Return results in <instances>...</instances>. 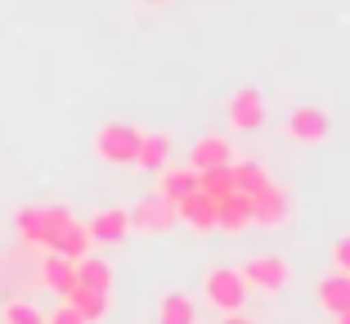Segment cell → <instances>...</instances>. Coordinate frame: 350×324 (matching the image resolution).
Masks as SVG:
<instances>
[{
  "mask_svg": "<svg viewBox=\"0 0 350 324\" xmlns=\"http://www.w3.org/2000/svg\"><path fill=\"white\" fill-rule=\"evenodd\" d=\"M202 302L220 315H238L243 302H247V284H243V275L234 266H211L202 279Z\"/></svg>",
  "mask_w": 350,
  "mask_h": 324,
  "instance_id": "6da1fadb",
  "label": "cell"
},
{
  "mask_svg": "<svg viewBox=\"0 0 350 324\" xmlns=\"http://www.w3.org/2000/svg\"><path fill=\"white\" fill-rule=\"evenodd\" d=\"M238 275H243V284H247V293L278 297L283 288H288V279H292V266L283 262L278 252H260V257H252Z\"/></svg>",
  "mask_w": 350,
  "mask_h": 324,
  "instance_id": "7a4b0ae2",
  "label": "cell"
},
{
  "mask_svg": "<svg viewBox=\"0 0 350 324\" xmlns=\"http://www.w3.org/2000/svg\"><path fill=\"white\" fill-rule=\"evenodd\" d=\"M139 136H144V131H135V126H126V122H108V126H99V136H94V153H99L103 162H113V167H126V162H135V153H139Z\"/></svg>",
  "mask_w": 350,
  "mask_h": 324,
  "instance_id": "3957f363",
  "label": "cell"
},
{
  "mask_svg": "<svg viewBox=\"0 0 350 324\" xmlns=\"http://www.w3.org/2000/svg\"><path fill=\"white\" fill-rule=\"evenodd\" d=\"M288 216H292V199L278 180H269L260 194H252V225L278 230V225H288Z\"/></svg>",
  "mask_w": 350,
  "mask_h": 324,
  "instance_id": "277c9868",
  "label": "cell"
},
{
  "mask_svg": "<svg viewBox=\"0 0 350 324\" xmlns=\"http://www.w3.org/2000/svg\"><path fill=\"white\" fill-rule=\"evenodd\" d=\"M265 95L256 90V86H243V90L229 95V104H225V117L234 131H260L265 126Z\"/></svg>",
  "mask_w": 350,
  "mask_h": 324,
  "instance_id": "5b68a950",
  "label": "cell"
},
{
  "mask_svg": "<svg viewBox=\"0 0 350 324\" xmlns=\"http://www.w3.org/2000/svg\"><path fill=\"white\" fill-rule=\"evenodd\" d=\"M328 131H332L328 108H319V104H301V108H292V117H288V136L297 140V145H323V140H328Z\"/></svg>",
  "mask_w": 350,
  "mask_h": 324,
  "instance_id": "8992f818",
  "label": "cell"
},
{
  "mask_svg": "<svg viewBox=\"0 0 350 324\" xmlns=\"http://www.w3.org/2000/svg\"><path fill=\"white\" fill-rule=\"evenodd\" d=\"M175 225V208L171 203H162L157 194H148V199H139L131 208V230H144V234H162Z\"/></svg>",
  "mask_w": 350,
  "mask_h": 324,
  "instance_id": "52a82bcc",
  "label": "cell"
},
{
  "mask_svg": "<svg viewBox=\"0 0 350 324\" xmlns=\"http://www.w3.org/2000/svg\"><path fill=\"white\" fill-rule=\"evenodd\" d=\"M85 230H90V243H122L131 234V212L126 208H103L85 221Z\"/></svg>",
  "mask_w": 350,
  "mask_h": 324,
  "instance_id": "ba28073f",
  "label": "cell"
},
{
  "mask_svg": "<svg viewBox=\"0 0 350 324\" xmlns=\"http://www.w3.org/2000/svg\"><path fill=\"white\" fill-rule=\"evenodd\" d=\"M175 221H185L189 230H198V234L216 230V199H206L202 189H198V194H189V199L175 203Z\"/></svg>",
  "mask_w": 350,
  "mask_h": 324,
  "instance_id": "9c48e42d",
  "label": "cell"
},
{
  "mask_svg": "<svg viewBox=\"0 0 350 324\" xmlns=\"http://www.w3.org/2000/svg\"><path fill=\"white\" fill-rule=\"evenodd\" d=\"M162 203H180V199H189V194H198V171L193 167H162L157 171V189H153Z\"/></svg>",
  "mask_w": 350,
  "mask_h": 324,
  "instance_id": "30bf717a",
  "label": "cell"
},
{
  "mask_svg": "<svg viewBox=\"0 0 350 324\" xmlns=\"http://www.w3.org/2000/svg\"><path fill=\"white\" fill-rule=\"evenodd\" d=\"M234 162V145L225 136H202L189 149V167L193 171H211V167H229Z\"/></svg>",
  "mask_w": 350,
  "mask_h": 324,
  "instance_id": "8fae6325",
  "label": "cell"
},
{
  "mask_svg": "<svg viewBox=\"0 0 350 324\" xmlns=\"http://www.w3.org/2000/svg\"><path fill=\"white\" fill-rule=\"evenodd\" d=\"M252 225V194H229V199H220L216 203V230H225V234H243Z\"/></svg>",
  "mask_w": 350,
  "mask_h": 324,
  "instance_id": "7c38bea8",
  "label": "cell"
},
{
  "mask_svg": "<svg viewBox=\"0 0 350 324\" xmlns=\"http://www.w3.org/2000/svg\"><path fill=\"white\" fill-rule=\"evenodd\" d=\"M319 306L332 315V320L350 311V275H341V271L323 275V279H319Z\"/></svg>",
  "mask_w": 350,
  "mask_h": 324,
  "instance_id": "4fadbf2b",
  "label": "cell"
},
{
  "mask_svg": "<svg viewBox=\"0 0 350 324\" xmlns=\"http://www.w3.org/2000/svg\"><path fill=\"white\" fill-rule=\"evenodd\" d=\"M41 279H45V288H50V293L68 297V293L77 288V262H68V257L50 252V257L41 262Z\"/></svg>",
  "mask_w": 350,
  "mask_h": 324,
  "instance_id": "5bb4252c",
  "label": "cell"
},
{
  "mask_svg": "<svg viewBox=\"0 0 350 324\" xmlns=\"http://www.w3.org/2000/svg\"><path fill=\"white\" fill-rule=\"evenodd\" d=\"M113 266L103 262V257H94V252H85L81 262H77V284L81 288H94V293H113Z\"/></svg>",
  "mask_w": 350,
  "mask_h": 324,
  "instance_id": "9a60e30c",
  "label": "cell"
},
{
  "mask_svg": "<svg viewBox=\"0 0 350 324\" xmlns=\"http://www.w3.org/2000/svg\"><path fill=\"white\" fill-rule=\"evenodd\" d=\"M229 176H234L238 194H260V189L274 180L269 167H260V162H252V158H234V162H229Z\"/></svg>",
  "mask_w": 350,
  "mask_h": 324,
  "instance_id": "2e32d148",
  "label": "cell"
},
{
  "mask_svg": "<svg viewBox=\"0 0 350 324\" xmlns=\"http://www.w3.org/2000/svg\"><path fill=\"white\" fill-rule=\"evenodd\" d=\"M50 252H59V257H68V262H81L85 252H90V230H85V221H77V216L68 221Z\"/></svg>",
  "mask_w": 350,
  "mask_h": 324,
  "instance_id": "e0dca14e",
  "label": "cell"
},
{
  "mask_svg": "<svg viewBox=\"0 0 350 324\" xmlns=\"http://www.w3.org/2000/svg\"><path fill=\"white\" fill-rule=\"evenodd\" d=\"M157 324H198V302L189 293H166L162 302H157Z\"/></svg>",
  "mask_w": 350,
  "mask_h": 324,
  "instance_id": "ac0fdd59",
  "label": "cell"
},
{
  "mask_svg": "<svg viewBox=\"0 0 350 324\" xmlns=\"http://www.w3.org/2000/svg\"><path fill=\"white\" fill-rule=\"evenodd\" d=\"M14 225H18V239L23 243H36V248L50 243V221H45V208H18V212H14Z\"/></svg>",
  "mask_w": 350,
  "mask_h": 324,
  "instance_id": "d6986e66",
  "label": "cell"
},
{
  "mask_svg": "<svg viewBox=\"0 0 350 324\" xmlns=\"http://www.w3.org/2000/svg\"><path fill=\"white\" fill-rule=\"evenodd\" d=\"M63 302L72 306V311L81 315L85 324H99L103 315H108V293H94V288H81V284H77V288L63 297Z\"/></svg>",
  "mask_w": 350,
  "mask_h": 324,
  "instance_id": "ffe728a7",
  "label": "cell"
},
{
  "mask_svg": "<svg viewBox=\"0 0 350 324\" xmlns=\"http://www.w3.org/2000/svg\"><path fill=\"white\" fill-rule=\"evenodd\" d=\"M166 158H171V140L166 136H139V153H135V167H144V171H162L166 167Z\"/></svg>",
  "mask_w": 350,
  "mask_h": 324,
  "instance_id": "44dd1931",
  "label": "cell"
},
{
  "mask_svg": "<svg viewBox=\"0 0 350 324\" xmlns=\"http://www.w3.org/2000/svg\"><path fill=\"white\" fill-rule=\"evenodd\" d=\"M198 189H202L206 199H229L234 194V176H229V167H211V171H198Z\"/></svg>",
  "mask_w": 350,
  "mask_h": 324,
  "instance_id": "7402d4cb",
  "label": "cell"
},
{
  "mask_svg": "<svg viewBox=\"0 0 350 324\" xmlns=\"http://www.w3.org/2000/svg\"><path fill=\"white\" fill-rule=\"evenodd\" d=\"M0 324H45V311H36L31 302L14 297V302H5V311H0Z\"/></svg>",
  "mask_w": 350,
  "mask_h": 324,
  "instance_id": "603a6c76",
  "label": "cell"
},
{
  "mask_svg": "<svg viewBox=\"0 0 350 324\" xmlns=\"http://www.w3.org/2000/svg\"><path fill=\"white\" fill-rule=\"evenodd\" d=\"M45 221H50V243H45V248H54V239H59V234H63V225L72 221V212L63 208V203H54V208H45Z\"/></svg>",
  "mask_w": 350,
  "mask_h": 324,
  "instance_id": "cb8c5ba5",
  "label": "cell"
},
{
  "mask_svg": "<svg viewBox=\"0 0 350 324\" xmlns=\"http://www.w3.org/2000/svg\"><path fill=\"white\" fill-rule=\"evenodd\" d=\"M332 271L350 275V234H341V239L332 243Z\"/></svg>",
  "mask_w": 350,
  "mask_h": 324,
  "instance_id": "d4e9b609",
  "label": "cell"
},
{
  "mask_svg": "<svg viewBox=\"0 0 350 324\" xmlns=\"http://www.w3.org/2000/svg\"><path fill=\"white\" fill-rule=\"evenodd\" d=\"M45 324H85V320H81V315H77V311H72L68 302H63V306H59L54 315H45Z\"/></svg>",
  "mask_w": 350,
  "mask_h": 324,
  "instance_id": "484cf974",
  "label": "cell"
},
{
  "mask_svg": "<svg viewBox=\"0 0 350 324\" xmlns=\"http://www.w3.org/2000/svg\"><path fill=\"white\" fill-rule=\"evenodd\" d=\"M225 324H256V320H247V315L238 311V315H225Z\"/></svg>",
  "mask_w": 350,
  "mask_h": 324,
  "instance_id": "4316f807",
  "label": "cell"
},
{
  "mask_svg": "<svg viewBox=\"0 0 350 324\" xmlns=\"http://www.w3.org/2000/svg\"><path fill=\"white\" fill-rule=\"evenodd\" d=\"M332 324H350V311H346V315H337V320H332Z\"/></svg>",
  "mask_w": 350,
  "mask_h": 324,
  "instance_id": "83f0119b",
  "label": "cell"
},
{
  "mask_svg": "<svg viewBox=\"0 0 350 324\" xmlns=\"http://www.w3.org/2000/svg\"><path fill=\"white\" fill-rule=\"evenodd\" d=\"M148 5H166V0H148Z\"/></svg>",
  "mask_w": 350,
  "mask_h": 324,
  "instance_id": "f1b7e54d",
  "label": "cell"
}]
</instances>
